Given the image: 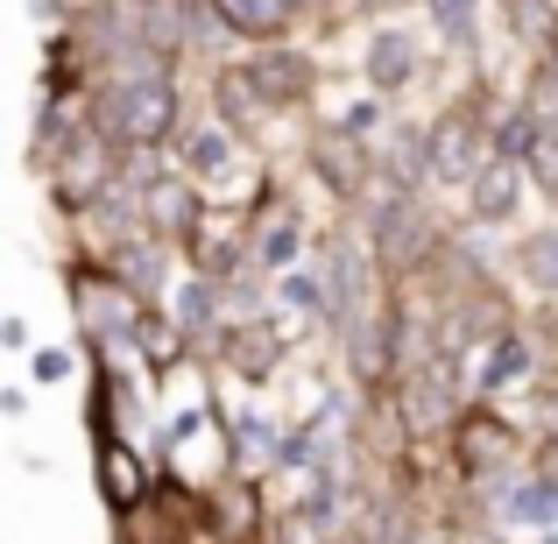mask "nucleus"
<instances>
[{
  "label": "nucleus",
  "instance_id": "f03ea898",
  "mask_svg": "<svg viewBox=\"0 0 558 544\" xmlns=\"http://www.w3.org/2000/svg\"><path fill=\"white\" fill-rule=\"evenodd\" d=\"M361 247H368L381 283H417L438 247V219L424 213L417 191H381V205H368V241Z\"/></svg>",
  "mask_w": 558,
  "mask_h": 544
},
{
  "label": "nucleus",
  "instance_id": "2eb2a0df",
  "mask_svg": "<svg viewBox=\"0 0 558 544\" xmlns=\"http://www.w3.org/2000/svg\"><path fill=\"white\" fill-rule=\"evenodd\" d=\"M474 354H481V361H474V389H481V396H502V389H517L523 375H537V354H531V340H523L517 326L495 333V340L474 347Z\"/></svg>",
  "mask_w": 558,
  "mask_h": 544
},
{
  "label": "nucleus",
  "instance_id": "ddd939ff",
  "mask_svg": "<svg viewBox=\"0 0 558 544\" xmlns=\"http://www.w3.org/2000/svg\"><path fill=\"white\" fill-rule=\"evenodd\" d=\"M170 149H178V170H184L191 184H213V178H227V170H233L241 135H233V128H219V121H198V128H178V135H170Z\"/></svg>",
  "mask_w": 558,
  "mask_h": 544
},
{
  "label": "nucleus",
  "instance_id": "dca6fc26",
  "mask_svg": "<svg viewBox=\"0 0 558 544\" xmlns=\"http://www.w3.org/2000/svg\"><path fill=\"white\" fill-rule=\"evenodd\" d=\"M417 14L438 28V43L460 57L481 50V0H417Z\"/></svg>",
  "mask_w": 558,
  "mask_h": 544
},
{
  "label": "nucleus",
  "instance_id": "6e6552de",
  "mask_svg": "<svg viewBox=\"0 0 558 544\" xmlns=\"http://www.w3.org/2000/svg\"><path fill=\"white\" fill-rule=\"evenodd\" d=\"M247 78H255V93L269 99V113H298L318 99V57L298 50V43H255V57H241Z\"/></svg>",
  "mask_w": 558,
  "mask_h": 544
},
{
  "label": "nucleus",
  "instance_id": "5701e85b",
  "mask_svg": "<svg viewBox=\"0 0 558 544\" xmlns=\"http://www.w3.org/2000/svg\"><path fill=\"white\" fill-rule=\"evenodd\" d=\"M0 347H28V326H22V318H0Z\"/></svg>",
  "mask_w": 558,
  "mask_h": 544
},
{
  "label": "nucleus",
  "instance_id": "6ab92c4d",
  "mask_svg": "<svg viewBox=\"0 0 558 544\" xmlns=\"http://www.w3.org/2000/svg\"><path fill=\"white\" fill-rule=\"evenodd\" d=\"M502 22H509V36H517L523 50H537V43L558 28V0H509Z\"/></svg>",
  "mask_w": 558,
  "mask_h": 544
},
{
  "label": "nucleus",
  "instance_id": "f257e3e1",
  "mask_svg": "<svg viewBox=\"0 0 558 544\" xmlns=\"http://www.w3.org/2000/svg\"><path fill=\"white\" fill-rule=\"evenodd\" d=\"M85 121H93L113 149H163V142L184 128L178 78H170L163 64L107 71L99 85H85Z\"/></svg>",
  "mask_w": 558,
  "mask_h": 544
},
{
  "label": "nucleus",
  "instance_id": "1a4fd4ad",
  "mask_svg": "<svg viewBox=\"0 0 558 544\" xmlns=\"http://www.w3.org/2000/svg\"><path fill=\"white\" fill-rule=\"evenodd\" d=\"M417 71H424V36L403 28V22H381L368 36V50H361V78H368V93L396 99V93L417 85Z\"/></svg>",
  "mask_w": 558,
  "mask_h": 544
},
{
  "label": "nucleus",
  "instance_id": "423d86ee",
  "mask_svg": "<svg viewBox=\"0 0 558 544\" xmlns=\"http://www.w3.org/2000/svg\"><path fill=\"white\" fill-rule=\"evenodd\" d=\"M304 164H312V178L326 184L340 205H361V198L375 191V142L354 135V128H340V121L312 128V142H304Z\"/></svg>",
  "mask_w": 558,
  "mask_h": 544
},
{
  "label": "nucleus",
  "instance_id": "9d476101",
  "mask_svg": "<svg viewBox=\"0 0 558 544\" xmlns=\"http://www.w3.org/2000/svg\"><path fill=\"white\" fill-rule=\"evenodd\" d=\"M517 205H523V164L488 149L474 170H466V219H474V227H509Z\"/></svg>",
  "mask_w": 558,
  "mask_h": 544
},
{
  "label": "nucleus",
  "instance_id": "9b49d317",
  "mask_svg": "<svg viewBox=\"0 0 558 544\" xmlns=\"http://www.w3.org/2000/svg\"><path fill=\"white\" fill-rule=\"evenodd\" d=\"M205 8H213V22L227 28V36H241V43H283V36L304 28L298 0H205Z\"/></svg>",
  "mask_w": 558,
  "mask_h": 544
},
{
  "label": "nucleus",
  "instance_id": "f3484780",
  "mask_svg": "<svg viewBox=\"0 0 558 544\" xmlns=\"http://www.w3.org/2000/svg\"><path fill=\"white\" fill-rule=\"evenodd\" d=\"M517 276L531 290H545V298H558V219L517 241Z\"/></svg>",
  "mask_w": 558,
  "mask_h": 544
},
{
  "label": "nucleus",
  "instance_id": "aec40b11",
  "mask_svg": "<svg viewBox=\"0 0 558 544\" xmlns=\"http://www.w3.org/2000/svg\"><path fill=\"white\" fill-rule=\"evenodd\" d=\"M28 375H36L43 389H50V382H64L71 375V347H36V354H28Z\"/></svg>",
  "mask_w": 558,
  "mask_h": 544
},
{
  "label": "nucleus",
  "instance_id": "a211bd4d",
  "mask_svg": "<svg viewBox=\"0 0 558 544\" xmlns=\"http://www.w3.org/2000/svg\"><path fill=\"white\" fill-rule=\"evenodd\" d=\"M517 164H523V184L545 191V198L558 205V128H551V121H537V128H531V142H523Z\"/></svg>",
  "mask_w": 558,
  "mask_h": 544
},
{
  "label": "nucleus",
  "instance_id": "39448f33",
  "mask_svg": "<svg viewBox=\"0 0 558 544\" xmlns=\"http://www.w3.org/2000/svg\"><path fill=\"white\" fill-rule=\"evenodd\" d=\"M517 446H523L517 424H509L488 396H481V403H460L452 424H446V460H452L460 481H488V474H502V467H517Z\"/></svg>",
  "mask_w": 558,
  "mask_h": 544
},
{
  "label": "nucleus",
  "instance_id": "4468645a",
  "mask_svg": "<svg viewBox=\"0 0 558 544\" xmlns=\"http://www.w3.org/2000/svg\"><path fill=\"white\" fill-rule=\"evenodd\" d=\"M213 121L233 128V135H262V128L276 121L269 99L255 93V78H247V64H219L213 71Z\"/></svg>",
  "mask_w": 558,
  "mask_h": 544
},
{
  "label": "nucleus",
  "instance_id": "4be33fe9",
  "mask_svg": "<svg viewBox=\"0 0 558 544\" xmlns=\"http://www.w3.org/2000/svg\"><path fill=\"white\" fill-rule=\"evenodd\" d=\"M545 446H558V382L545 389Z\"/></svg>",
  "mask_w": 558,
  "mask_h": 544
},
{
  "label": "nucleus",
  "instance_id": "0eeeda50",
  "mask_svg": "<svg viewBox=\"0 0 558 544\" xmlns=\"http://www.w3.org/2000/svg\"><path fill=\"white\" fill-rule=\"evenodd\" d=\"M93 488H99V503L113 509V523H135L142 503L156 495V467L128 446V432H99L93 438Z\"/></svg>",
  "mask_w": 558,
  "mask_h": 544
},
{
  "label": "nucleus",
  "instance_id": "7ed1b4c3",
  "mask_svg": "<svg viewBox=\"0 0 558 544\" xmlns=\"http://www.w3.org/2000/svg\"><path fill=\"white\" fill-rule=\"evenodd\" d=\"M43 170H50V205H57V213L85 219L99 198H113V184H121V149H113V142L78 113V128L43 156Z\"/></svg>",
  "mask_w": 558,
  "mask_h": 544
},
{
  "label": "nucleus",
  "instance_id": "412c9836",
  "mask_svg": "<svg viewBox=\"0 0 558 544\" xmlns=\"http://www.w3.org/2000/svg\"><path fill=\"white\" fill-rule=\"evenodd\" d=\"M403 544H460V537H452V523H446V517H410Z\"/></svg>",
  "mask_w": 558,
  "mask_h": 544
},
{
  "label": "nucleus",
  "instance_id": "f8f14e48",
  "mask_svg": "<svg viewBox=\"0 0 558 544\" xmlns=\"http://www.w3.org/2000/svg\"><path fill=\"white\" fill-rule=\"evenodd\" d=\"M219 354L241 382H269L276 367H283V333L269 326V318H233V326H219Z\"/></svg>",
  "mask_w": 558,
  "mask_h": 544
},
{
  "label": "nucleus",
  "instance_id": "20e7f679",
  "mask_svg": "<svg viewBox=\"0 0 558 544\" xmlns=\"http://www.w3.org/2000/svg\"><path fill=\"white\" fill-rule=\"evenodd\" d=\"M71 312H78V333L99 347V354H135L142 340V318H149V298H135V290L121 283V276H107L99 262H78L71 269Z\"/></svg>",
  "mask_w": 558,
  "mask_h": 544
}]
</instances>
